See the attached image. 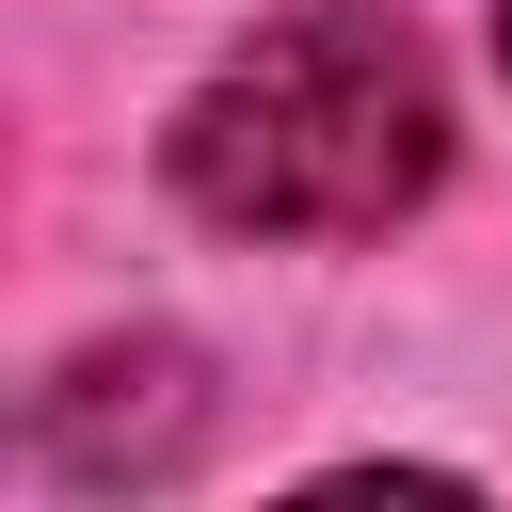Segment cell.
I'll return each mask as SVG.
<instances>
[{
	"instance_id": "cell-1",
	"label": "cell",
	"mask_w": 512,
	"mask_h": 512,
	"mask_svg": "<svg viewBox=\"0 0 512 512\" xmlns=\"http://www.w3.org/2000/svg\"><path fill=\"white\" fill-rule=\"evenodd\" d=\"M160 160L224 240H384L448 176V80L400 0H288L192 80Z\"/></svg>"
},
{
	"instance_id": "cell-2",
	"label": "cell",
	"mask_w": 512,
	"mask_h": 512,
	"mask_svg": "<svg viewBox=\"0 0 512 512\" xmlns=\"http://www.w3.org/2000/svg\"><path fill=\"white\" fill-rule=\"evenodd\" d=\"M496 48H512V0H496Z\"/></svg>"
}]
</instances>
